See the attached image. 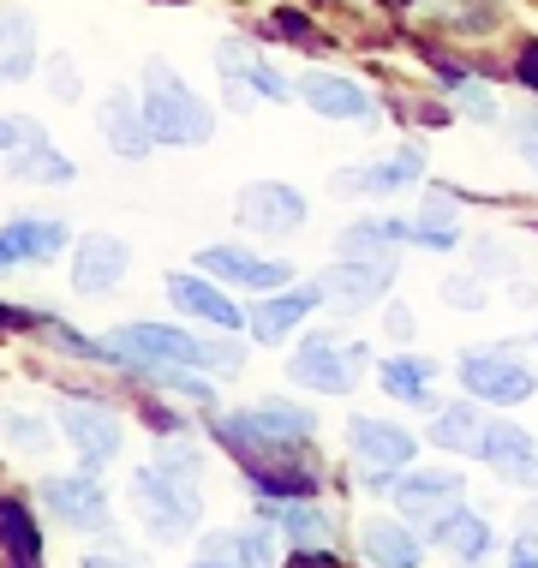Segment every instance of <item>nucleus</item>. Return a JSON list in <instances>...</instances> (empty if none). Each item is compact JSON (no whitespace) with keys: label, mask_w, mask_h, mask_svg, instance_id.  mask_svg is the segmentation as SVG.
Returning a JSON list of instances; mask_svg holds the SVG:
<instances>
[{"label":"nucleus","mask_w":538,"mask_h":568,"mask_svg":"<svg viewBox=\"0 0 538 568\" xmlns=\"http://www.w3.org/2000/svg\"><path fill=\"white\" fill-rule=\"evenodd\" d=\"M108 353H114V365H132V372H144V365H192V372H222L234 377L245 365V353L234 342H197L186 329H162V324H126L108 335Z\"/></svg>","instance_id":"nucleus-1"},{"label":"nucleus","mask_w":538,"mask_h":568,"mask_svg":"<svg viewBox=\"0 0 538 568\" xmlns=\"http://www.w3.org/2000/svg\"><path fill=\"white\" fill-rule=\"evenodd\" d=\"M144 120L156 132V144H204L215 132V114L180 84V72L168 60H150L144 67Z\"/></svg>","instance_id":"nucleus-2"},{"label":"nucleus","mask_w":538,"mask_h":568,"mask_svg":"<svg viewBox=\"0 0 538 568\" xmlns=\"http://www.w3.org/2000/svg\"><path fill=\"white\" fill-rule=\"evenodd\" d=\"M132 503H138V515H144V527L150 532H192L197 527V515H204V497H197V479L192 473H174V467H144L132 479Z\"/></svg>","instance_id":"nucleus-3"},{"label":"nucleus","mask_w":538,"mask_h":568,"mask_svg":"<svg viewBox=\"0 0 538 568\" xmlns=\"http://www.w3.org/2000/svg\"><path fill=\"white\" fill-rule=\"evenodd\" d=\"M312 432H317L312 407H294V402H270V407L227 413V419H222V437H227V449H234L240 460L245 455L287 449V443H300V437H312Z\"/></svg>","instance_id":"nucleus-4"},{"label":"nucleus","mask_w":538,"mask_h":568,"mask_svg":"<svg viewBox=\"0 0 538 568\" xmlns=\"http://www.w3.org/2000/svg\"><path fill=\"white\" fill-rule=\"evenodd\" d=\"M460 383H467L479 402H503V407L527 402V395L538 389L532 365H520L515 347H473L467 359H460Z\"/></svg>","instance_id":"nucleus-5"},{"label":"nucleus","mask_w":538,"mask_h":568,"mask_svg":"<svg viewBox=\"0 0 538 568\" xmlns=\"http://www.w3.org/2000/svg\"><path fill=\"white\" fill-rule=\"evenodd\" d=\"M287 377L317 389V395H353V383L365 377V347H342L329 335H317V342H305L287 359Z\"/></svg>","instance_id":"nucleus-6"},{"label":"nucleus","mask_w":538,"mask_h":568,"mask_svg":"<svg viewBox=\"0 0 538 568\" xmlns=\"http://www.w3.org/2000/svg\"><path fill=\"white\" fill-rule=\"evenodd\" d=\"M234 216H240V227H252V234L282 240V234H300L305 227V197L294 186H282V180H257V186H240Z\"/></svg>","instance_id":"nucleus-7"},{"label":"nucleus","mask_w":538,"mask_h":568,"mask_svg":"<svg viewBox=\"0 0 538 568\" xmlns=\"http://www.w3.org/2000/svg\"><path fill=\"white\" fill-rule=\"evenodd\" d=\"M389 282H395L389 257H342V264H329L317 275L323 305H335V312H359V305L383 300V294H389Z\"/></svg>","instance_id":"nucleus-8"},{"label":"nucleus","mask_w":538,"mask_h":568,"mask_svg":"<svg viewBox=\"0 0 538 568\" xmlns=\"http://www.w3.org/2000/svg\"><path fill=\"white\" fill-rule=\"evenodd\" d=\"M60 432L72 437V449H79L84 467H108V460L120 455V419L97 402H72L60 407Z\"/></svg>","instance_id":"nucleus-9"},{"label":"nucleus","mask_w":538,"mask_h":568,"mask_svg":"<svg viewBox=\"0 0 538 568\" xmlns=\"http://www.w3.org/2000/svg\"><path fill=\"white\" fill-rule=\"evenodd\" d=\"M126 264H132L126 240L90 234V240H79V257H72V287L79 294H108V287L126 282Z\"/></svg>","instance_id":"nucleus-10"},{"label":"nucleus","mask_w":538,"mask_h":568,"mask_svg":"<svg viewBox=\"0 0 538 568\" xmlns=\"http://www.w3.org/2000/svg\"><path fill=\"white\" fill-rule=\"evenodd\" d=\"M245 473H252V490L270 503H300V497H317V479L305 460H294L287 449H270V455H245Z\"/></svg>","instance_id":"nucleus-11"},{"label":"nucleus","mask_w":538,"mask_h":568,"mask_svg":"<svg viewBox=\"0 0 538 568\" xmlns=\"http://www.w3.org/2000/svg\"><path fill=\"white\" fill-rule=\"evenodd\" d=\"M42 503H49V515L54 520H67L72 532H97L102 520H108V497H102V485L97 479H42Z\"/></svg>","instance_id":"nucleus-12"},{"label":"nucleus","mask_w":538,"mask_h":568,"mask_svg":"<svg viewBox=\"0 0 538 568\" xmlns=\"http://www.w3.org/2000/svg\"><path fill=\"white\" fill-rule=\"evenodd\" d=\"M97 132L108 138V144L120 150L126 162H144L150 156V144H156V132H150V120H144V109L126 97V90H114V97L102 102V114H97Z\"/></svg>","instance_id":"nucleus-13"},{"label":"nucleus","mask_w":538,"mask_h":568,"mask_svg":"<svg viewBox=\"0 0 538 568\" xmlns=\"http://www.w3.org/2000/svg\"><path fill=\"white\" fill-rule=\"evenodd\" d=\"M197 270L222 275V282H240V287H282L287 282V264L252 257V252H240V245H204V252H197Z\"/></svg>","instance_id":"nucleus-14"},{"label":"nucleus","mask_w":538,"mask_h":568,"mask_svg":"<svg viewBox=\"0 0 538 568\" xmlns=\"http://www.w3.org/2000/svg\"><path fill=\"white\" fill-rule=\"evenodd\" d=\"M300 97L312 102V114H323V120H372V97H365V84L335 79V72H305Z\"/></svg>","instance_id":"nucleus-15"},{"label":"nucleus","mask_w":538,"mask_h":568,"mask_svg":"<svg viewBox=\"0 0 538 568\" xmlns=\"http://www.w3.org/2000/svg\"><path fill=\"white\" fill-rule=\"evenodd\" d=\"M425 180V156L419 150H395V156H383L377 168H347V174H335L329 186L335 192H402V186H419Z\"/></svg>","instance_id":"nucleus-16"},{"label":"nucleus","mask_w":538,"mask_h":568,"mask_svg":"<svg viewBox=\"0 0 538 568\" xmlns=\"http://www.w3.org/2000/svg\"><path fill=\"white\" fill-rule=\"evenodd\" d=\"M323 305V287L317 282H305V287H282V294H270V300H257V312H252V335L257 342H282L294 324H305V312H317Z\"/></svg>","instance_id":"nucleus-17"},{"label":"nucleus","mask_w":538,"mask_h":568,"mask_svg":"<svg viewBox=\"0 0 538 568\" xmlns=\"http://www.w3.org/2000/svg\"><path fill=\"white\" fill-rule=\"evenodd\" d=\"M215 60H222V79L234 84V97H245V90H257L264 102H282V97H287V84H282V79H275V72L264 67V54H257L252 42L227 37L222 49H215Z\"/></svg>","instance_id":"nucleus-18"},{"label":"nucleus","mask_w":538,"mask_h":568,"mask_svg":"<svg viewBox=\"0 0 538 568\" xmlns=\"http://www.w3.org/2000/svg\"><path fill=\"white\" fill-rule=\"evenodd\" d=\"M479 460H490L503 479L538 485V449H532V437L520 432V425H509V419H497V425L485 432V455H479Z\"/></svg>","instance_id":"nucleus-19"},{"label":"nucleus","mask_w":538,"mask_h":568,"mask_svg":"<svg viewBox=\"0 0 538 568\" xmlns=\"http://www.w3.org/2000/svg\"><path fill=\"white\" fill-rule=\"evenodd\" d=\"M168 300L180 305L186 317H204V324H222V329H240V305L222 294V287H210L204 275H168Z\"/></svg>","instance_id":"nucleus-20"},{"label":"nucleus","mask_w":538,"mask_h":568,"mask_svg":"<svg viewBox=\"0 0 538 568\" xmlns=\"http://www.w3.org/2000/svg\"><path fill=\"white\" fill-rule=\"evenodd\" d=\"M347 443H353V455H359L365 467H407L413 460V437L389 419H353Z\"/></svg>","instance_id":"nucleus-21"},{"label":"nucleus","mask_w":538,"mask_h":568,"mask_svg":"<svg viewBox=\"0 0 538 568\" xmlns=\"http://www.w3.org/2000/svg\"><path fill=\"white\" fill-rule=\"evenodd\" d=\"M60 245H67V227L60 222L19 216V222H7V234H0V257H7V264H49Z\"/></svg>","instance_id":"nucleus-22"},{"label":"nucleus","mask_w":538,"mask_h":568,"mask_svg":"<svg viewBox=\"0 0 538 568\" xmlns=\"http://www.w3.org/2000/svg\"><path fill=\"white\" fill-rule=\"evenodd\" d=\"M460 497L455 473H402L395 479V509L402 515H449Z\"/></svg>","instance_id":"nucleus-23"},{"label":"nucleus","mask_w":538,"mask_h":568,"mask_svg":"<svg viewBox=\"0 0 538 568\" xmlns=\"http://www.w3.org/2000/svg\"><path fill=\"white\" fill-rule=\"evenodd\" d=\"M197 562H275L270 527H240V532H210L197 545Z\"/></svg>","instance_id":"nucleus-24"},{"label":"nucleus","mask_w":538,"mask_h":568,"mask_svg":"<svg viewBox=\"0 0 538 568\" xmlns=\"http://www.w3.org/2000/svg\"><path fill=\"white\" fill-rule=\"evenodd\" d=\"M419 240V222H395V216H372V222H353L335 234V252L342 257H372L377 245H407Z\"/></svg>","instance_id":"nucleus-25"},{"label":"nucleus","mask_w":538,"mask_h":568,"mask_svg":"<svg viewBox=\"0 0 538 568\" xmlns=\"http://www.w3.org/2000/svg\"><path fill=\"white\" fill-rule=\"evenodd\" d=\"M437 545L460 562H479V557H490V527L467 509H449V515H437Z\"/></svg>","instance_id":"nucleus-26"},{"label":"nucleus","mask_w":538,"mask_h":568,"mask_svg":"<svg viewBox=\"0 0 538 568\" xmlns=\"http://www.w3.org/2000/svg\"><path fill=\"white\" fill-rule=\"evenodd\" d=\"M0 539H7V562L12 568H30L42 557V539H37V520L19 497H0Z\"/></svg>","instance_id":"nucleus-27"},{"label":"nucleus","mask_w":538,"mask_h":568,"mask_svg":"<svg viewBox=\"0 0 538 568\" xmlns=\"http://www.w3.org/2000/svg\"><path fill=\"white\" fill-rule=\"evenodd\" d=\"M377 377H383V389H389L395 402L430 407V383H437V365H430V359H413V353H402V359H389Z\"/></svg>","instance_id":"nucleus-28"},{"label":"nucleus","mask_w":538,"mask_h":568,"mask_svg":"<svg viewBox=\"0 0 538 568\" xmlns=\"http://www.w3.org/2000/svg\"><path fill=\"white\" fill-rule=\"evenodd\" d=\"M359 545L372 562H419V539H413L407 527H395V520H365L359 527Z\"/></svg>","instance_id":"nucleus-29"},{"label":"nucleus","mask_w":538,"mask_h":568,"mask_svg":"<svg viewBox=\"0 0 538 568\" xmlns=\"http://www.w3.org/2000/svg\"><path fill=\"white\" fill-rule=\"evenodd\" d=\"M485 432L490 425L479 419V407H449L430 425V437H437L443 449H460V455H485Z\"/></svg>","instance_id":"nucleus-30"},{"label":"nucleus","mask_w":538,"mask_h":568,"mask_svg":"<svg viewBox=\"0 0 538 568\" xmlns=\"http://www.w3.org/2000/svg\"><path fill=\"white\" fill-rule=\"evenodd\" d=\"M7 84H19V79H30L37 72V24H30V12H19V7H7Z\"/></svg>","instance_id":"nucleus-31"},{"label":"nucleus","mask_w":538,"mask_h":568,"mask_svg":"<svg viewBox=\"0 0 538 568\" xmlns=\"http://www.w3.org/2000/svg\"><path fill=\"white\" fill-rule=\"evenodd\" d=\"M455 240H460L455 197H449V192H430V197H425V216H419V245H437V252H449Z\"/></svg>","instance_id":"nucleus-32"},{"label":"nucleus","mask_w":538,"mask_h":568,"mask_svg":"<svg viewBox=\"0 0 538 568\" xmlns=\"http://www.w3.org/2000/svg\"><path fill=\"white\" fill-rule=\"evenodd\" d=\"M42 150H49V138H42L37 120L7 114V168H12V174H19V168H24L30 156H42Z\"/></svg>","instance_id":"nucleus-33"},{"label":"nucleus","mask_w":538,"mask_h":568,"mask_svg":"<svg viewBox=\"0 0 538 568\" xmlns=\"http://www.w3.org/2000/svg\"><path fill=\"white\" fill-rule=\"evenodd\" d=\"M287 532H294L300 545H329V532H335V520L317 509L312 497H300V503H287Z\"/></svg>","instance_id":"nucleus-34"},{"label":"nucleus","mask_w":538,"mask_h":568,"mask_svg":"<svg viewBox=\"0 0 538 568\" xmlns=\"http://www.w3.org/2000/svg\"><path fill=\"white\" fill-rule=\"evenodd\" d=\"M49 97L54 102H79L84 97V79H79V60H72V54L49 60Z\"/></svg>","instance_id":"nucleus-35"},{"label":"nucleus","mask_w":538,"mask_h":568,"mask_svg":"<svg viewBox=\"0 0 538 568\" xmlns=\"http://www.w3.org/2000/svg\"><path fill=\"white\" fill-rule=\"evenodd\" d=\"M473 270H479L485 282H490V275H497V282H509V275H515L509 245H497V240H473Z\"/></svg>","instance_id":"nucleus-36"},{"label":"nucleus","mask_w":538,"mask_h":568,"mask_svg":"<svg viewBox=\"0 0 538 568\" xmlns=\"http://www.w3.org/2000/svg\"><path fill=\"white\" fill-rule=\"evenodd\" d=\"M443 294H449L460 312H485V275H479V270H473V275H455V282L443 287Z\"/></svg>","instance_id":"nucleus-37"},{"label":"nucleus","mask_w":538,"mask_h":568,"mask_svg":"<svg viewBox=\"0 0 538 568\" xmlns=\"http://www.w3.org/2000/svg\"><path fill=\"white\" fill-rule=\"evenodd\" d=\"M7 437H12V443H24V449H42V425H37V419H24V413H7Z\"/></svg>","instance_id":"nucleus-38"},{"label":"nucleus","mask_w":538,"mask_h":568,"mask_svg":"<svg viewBox=\"0 0 538 568\" xmlns=\"http://www.w3.org/2000/svg\"><path fill=\"white\" fill-rule=\"evenodd\" d=\"M275 30H282L287 42H312V24H305V12H294V7L275 12Z\"/></svg>","instance_id":"nucleus-39"},{"label":"nucleus","mask_w":538,"mask_h":568,"mask_svg":"<svg viewBox=\"0 0 538 568\" xmlns=\"http://www.w3.org/2000/svg\"><path fill=\"white\" fill-rule=\"evenodd\" d=\"M156 460H162V467H174V473H192V479H197V455H192V443H168V449H162Z\"/></svg>","instance_id":"nucleus-40"},{"label":"nucleus","mask_w":538,"mask_h":568,"mask_svg":"<svg viewBox=\"0 0 538 568\" xmlns=\"http://www.w3.org/2000/svg\"><path fill=\"white\" fill-rule=\"evenodd\" d=\"M515 79L532 90L538 97V42H527V49H520V60H515Z\"/></svg>","instance_id":"nucleus-41"},{"label":"nucleus","mask_w":538,"mask_h":568,"mask_svg":"<svg viewBox=\"0 0 538 568\" xmlns=\"http://www.w3.org/2000/svg\"><path fill=\"white\" fill-rule=\"evenodd\" d=\"M389 335H395V342H407V335H413V312L395 305V312H389Z\"/></svg>","instance_id":"nucleus-42"},{"label":"nucleus","mask_w":538,"mask_h":568,"mask_svg":"<svg viewBox=\"0 0 538 568\" xmlns=\"http://www.w3.org/2000/svg\"><path fill=\"white\" fill-rule=\"evenodd\" d=\"M515 562H538V539H515Z\"/></svg>","instance_id":"nucleus-43"},{"label":"nucleus","mask_w":538,"mask_h":568,"mask_svg":"<svg viewBox=\"0 0 538 568\" xmlns=\"http://www.w3.org/2000/svg\"><path fill=\"white\" fill-rule=\"evenodd\" d=\"M520 150H527V162H532V180H538V132L520 138Z\"/></svg>","instance_id":"nucleus-44"}]
</instances>
